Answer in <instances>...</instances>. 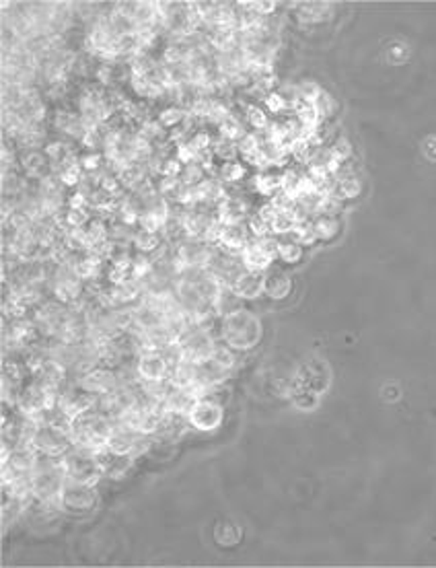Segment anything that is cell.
<instances>
[{
  "label": "cell",
  "instance_id": "obj_21",
  "mask_svg": "<svg viewBox=\"0 0 436 568\" xmlns=\"http://www.w3.org/2000/svg\"><path fill=\"white\" fill-rule=\"evenodd\" d=\"M251 237H249V231L245 228V225H237V227H225L223 228V235H220V241L216 247H220L223 252L231 254V256H241V252L249 245Z\"/></svg>",
  "mask_w": 436,
  "mask_h": 568
},
{
  "label": "cell",
  "instance_id": "obj_48",
  "mask_svg": "<svg viewBox=\"0 0 436 568\" xmlns=\"http://www.w3.org/2000/svg\"><path fill=\"white\" fill-rule=\"evenodd\" d=\"M237 148H239V159H245V157L253 155L256 150L262 148V134L249 130L241 141L237 142Z\"/></svg>",
  "mask_w": 436,
  "mask_h": 568
},
{
  "label": "cell",
  "instance_id": "obj_8",
  "mask_svg": "<svg viewBox=\"0 0 436 568\" xmlns=\"http://www.w3.org/2000/svg\"><path fill=\"white\" fill-rule=\"evenodd\" d=\"M35 451L44 457H54L60 459L72 449V441L66 432L58 430L52 425H39L35 428V432L31 434L29 443Z\"/></svg>",
  "mask_w": 436,
  "mask_h": 568
},
{
  "label": "cell",
  "instance_id": "obj_50",
  "mask_svg": "<svg viewBox=\"0 0 436 568\" xmlns=\"http://www.w3.org/2000/svg\"><path fill=\"white\" fill-rule=\"evenodd\" d=\"M208 177V173L204 169V165L198 161V163H190L183 167V173H181V181L183 186H198L200 181H204Z\"/></svg>",
  "mask_w": 436,
  "mask_h": 568
},
{
  "label": "cell",
  "instance_id": "obj_53",
  "mask_svg": "<svg viewBox=\"0 0 436 568\" xmlns=\"http://www.w3.org/2000/svg\"><path fill=\"white\" fill-rule=\"evenodd\" d=\"M66 208H88L87 192L81 190V188L70 190V192H68V198H66Z\"/></svg>",
  "mask_w": 436,
  "mask_h": 568
},
{
  "label": "cell",
  "instance_id": "obj_1",
  "mask_svg": "<svg viewBox=\"0 0 436 568\" xmlns=\"http://www.w3.org/2000/svg\"><path fill=\"white\" fill-rule=\"evenodd\" d=\"M216 336L223 344L233 348L234 352L245 354L256 350L263 340V323L260 315L251 311L249 307H241L227 317L216 319L214 323Z\"/></svg>",
  "mask_w": 436,
  "mask_h": 568
},
{
  "label": "cell",
  "instance_id": "obj_12",
  "mask_svg": "<svg viewBox=\"0 0 436 568\" xmlns=\"http://www.w3.org/2000/svg\"><path fill=\"white\" fill-rule=\"evenodd\" d=\"M263 284H265V274L262 272H249V270H241L234 280L231 283L233 292L243 301V303H251L263 297Z\"/></svg>",
  "mask_w": 436,
  "mask_h": 568
},
{
  "label": "cell",
  "instance_id": "obj_23",
  "mask_svg": "<svg viewBox=\"0 0 436 568\" xmlns=\"http://www.w3.org/2000/svg\"><path fill=\"white\" fill-rule=\"evenodd\" d=\"M116 173L126 192H136V190L145 183L146 179H150V175H148V171H146V167L143 163H130V165H124V167H119Z\"/></svg>",
  "mask_w": 436,
  "mask_h": 568
},
{
  "label": "cell",
  "instance_id": "obj_11",
  "mask_svg": "<svg viewBox=\"0 0 436 568\" xmlns=\"http://www.w3.org/2000/svg\"><path fill=\"white\" fill-rule=\"evenodd\" d=\"M256 210V206L241 194H237L231 190V196L220 202L216 206V219L225 225V227H237V225H245V221L249 219V214Z\"/></svg>",
  "mask_w": 436,
  "mask_h": 568
},
{
  "label": "cell",
  "instance_id": "obj_20",
  "mask_svg": "<svg viewBox=\"0 0 436 568\" xmlns=\"http://www.w3.org/2000/svg\"><path fill=\"white\" fill-rule=\"evenodd\" d=\"M336 192L344 202L358 200L364 192V181L360 179V175L356 171L350 167V163H346L344 171L336 177Z\"/></svg>",
  "mask_w": 436,
  "mask_h": 568
},
{
  "label": "cell",
  "instance_id": "obj_2",
  "mask_svg": "<svg viewBox=\"0 0 436 568\" xmlns=\"http://www.w3.org/2000/svg\"><path fill=\"white\" fill-rule=\"evenodd\" d=\"M64 484H66V474H64V467H62L60 459L39 455L35 467L31 470L29 474L33 505L58 509V498Z\"/></svg>",
  "mask_w": 436,
  "mask_h": 568
},
{
  "label": "cell",
  "instance_id": "obj_6",
  "mask_svg": "<svg viewBox=\"0 0 436 568\" xmlns=\"http://www.w3.org/2000/svg\"><path fill=\"white\" fill-rule=\"evenodd\" d=\"M48 126H50V132L52 136L62 138V141L70 142V144H77L85 138L88 128L87 122L81 117V114L77 110H72L70 103H64V105H54L52 108V114L48 120Z\"/></svg>",
  "mask_w": 436,
  "mask_h": 568
},
{
  "label": "cell",
  "instance_id": "obj_40",
  "mask_svg": "<svg viewBox=\"0 0 436 568\" xmlns=\"http://www.w3.org/2000/svg\"><path fill=\"white\" fill-rule=\"evenodd\" d=\"M291 239H294L300 247H313L319 239H317V233L313 227V219L311 221H303V223H296V227L292 231Z\"/></svg>",
  "mask_w": 436,
  "mask_h": 568
},
{
  "label": "cell",
  "instance_id": "obj_51",
  "mask_svg": "<svg viewBox=\"0 0 436 568\" xmlns=\"http://www.w3.org/2000/svg\"><path fill=\"white\" fill-rule=\"evenodd\" d=\"M298 91H300V99H303V101L315 103L325 89H323L317 81H313V79H305V81L298 83Z\"/></svg>",
  "mask_w": 436,
  "mask_h": 568
},
{
  "label": "cell",
  "instance_id": "obj_55",
  "mask_svg": "<svg viewBox=\"0 0 436 568\" xmlns=\"http://www.w3.org/2000/svg\"><path fill=\"white\" fill-rule=\"evenodd\" d=\"M276 212H278V210L274 208V204H272L270 200H263L262 204L256 206V214H260L265 223H272V219L276 217Z\"/></svg>",
  "mask_w": 436,
  "mask_h": 568
},
{
  "label": "cell",
  "instance_id": "obj_24",
  "mask_svg": "<svg viewBox=\"0 0 436 568\" xmlns=\"http://www.w3.org/2000/svg\"><path fill=\"white\" fill-rule=\"evenodd\" d=\"M241 307H245V305H243V301L234 295L231 286H223V290L216 295V299H214V303H212V311L216 315V319L227 317V315H231V313L237 311V309H241Z\"/></svg>",
  "mask_w": 436,
  "mask_h": 568
},
{
  "label": "cell",
  "instance_id": "obj_36",
  "mask_svg": "<svg viewBox=\"0 0 436 568\" xmlns=\"http://www.w3.org/2000/svg\"><path fill=\"white\" fill-rule=\"evenodd\" d=\"M262 103L263 108H265V112L272 115V117H284V115L291 114V105H289V101L284 99V95L278 89L272 91V93H267L262 99Z\"/></svg>",
  "mask_w": 436,
  "mask_h": 568
},
{
  "label": "cell",
  "instance_id": "obj_9",
  "mask_svg": "<svg viewBox=\"0 0 436 568\" xmlns=\"http://www.w3.org/2000/svg\"><path fill=\"white\" fill-rule=\"evenodd\" d=\"M171 370L173 363L163 350H145L136 356V373L145 383H167Z\"/></svg>",
  "mask_w": 436,
  "mask_h": 568
},
{
  "label": "cell",
  "instance_id": "obj_33",
  "mask_svg": "<svg viewBox=\"0 0 436 568\" xmlns=\"http://www.w3.org/2000/svg\"><path fill=\"white\" fill-rule=\"evenodd\" d=\"M136 134H140L143 138H146V141H150L152 144H157V142H163V141H169V130H165L163 126H161V122L154 117V115H150V117H146V120H143L136 128Z\"/></svg>",
  "mask_w": 436,
  "mask_h": 568
},
{
  "label": "cell",
  "instance_id": "obj_54",
  "mask_svg": "<svg viewBox=\"0 0 436 568\" xmlns=\"http://www.w3.org/2000/svg\"><path fill=\"white\" fill-rule=\"evenodd\" d=\"M183 163H179L177 159H175V155H171V157H167L165 159V165H163V175H169V177H181V173H183Z\"/></svg>",
  "mask_w": 436,
  "mask_h": 568
},
{
  "label": "cell",
  "instance_id": "obj_22",
  "mask_svg": "<svg viewBox=\"0 0 436 568\" xmlns=\"http://www.w3.org/2000/svg\"><path fill=\"white\" fill-rule=\"evenodd\" d=\"M239 114H241L243 122H245V126H247L251 132H260V134H262V132L267 130V126L272 124V117H270V114L265 112V108L260 105V103H253V101H245V103H241Z\"/></svg>",
  "mask_w": 436,
  "mask_h": 568
},
{
  "label": "cell",
  "instance_id": "obj_32",
  "mask_svg": "<svg viewBox=\"0 0 436 568\" xmlns=\"http://www.w3.org/2000/svg\"><path fill=\"white\" fill-rule=\"evenodd\" d=\"M305 257V247H300L291 237H278V259L284 266H296Z\"/></svg>",
  "mask_w": 436,
  "mask_h": 568
},
{
  "label": "cell",
  "instance_id": "obj_5",
  "mask_svg": "<svg viewBox=\"0 0 436 568\" xmlns=\"http://www.w3.org/2000/svg\"><path fill=\"white\" fill-rule=\"evenodd\" d=\"M225 404L216 398V394L196 398L192 408L185 414V422L194 432H216L225 422Z\"/></svg>",
  "mask_w": 436,
  "mask_h": 568
},
{
  "label": "cell",
  "instance_id": "obj_41",
  "mask_svg": "<svg viewBox=\"0 0 436 568\" xmlns=\"http://www.w3.org/2000/svg\"><path fill=\"white\" fill-rule=\"evenodd\" d=\"M212 155L218 163H227V161H234L239 159V148H237V142L225 141L216 134V141L212 146Z\"/></svg>",
  "mask_w": 436,
  "mask_h": 568
},
{
  "label": "cell",
  "instance_id": "obj_34",
  "mask_svg": "<svg viewBox=\"0 0 436 568\" xmlns=\"http://www.w3.org/2000/svg\"><path fill=\"white\" fill-rule=\"evenodd\" d=\"M294 227H296V219L292 214V208L291 210H278L270 223V231L274 237H291Z\"/></svg>",
  "mask_w": 436,
  "mask_h": 568
},
{
  "label": "cell",
  "instance_id": "obj_16",
  "mask_svg": "<svg viewBox=\"0 0 436 568\" xmlns=\"http://www.w3.org/2000/svg\"><path fill=\"white\" fill-rule=\"evenodd\" d=\"M291 8L296 13V19L305 25L325 23L333 15L331 2H292Z\"/></svg>",
  "mask_w": 436,
  "mask_h": 568
},
{
  "label": "cell",
  "instance_id": "obj_35",
  "mask_svg": "<svg viewBox=\"0 0 436 568\" xmlns=\"http://www.w3.org/2000/svg\"><path fill=\"white\" fill-rule=\"evenodd\" d=\"M291 404L300 410V412H311L319 406V394L313 392V389H307V387H300V389H292L291 394Z\"/></svg>",
  "mask_w": 436,
  "mask_h": 568
},
{
  "label": "cell",
  "instance_id": "obj_26",
  "mask_svg": "<svg viewBox=\"0 0 436 568\" xmlns=\"http://www.w3.org/2000/svg\"><path fill=\"white\" fill-rule=\"evenodd\" d=\"M187 115H190V112L187 110H183V108H179V105H175V103H165V105H159L157 108V112H154V117L161 122V126L165 128V130H173V128H177V126H181L185 120H187Z\"/></svg>",
  "mask_w": 436,
  "mask_h": 568
},
{
  "label": "cell",
  "instance_id": "obj_27",
  "mask_svg": "<svg viewBox=\"0 0 436 568\" xmlns=\"http://www.w3.org/2000/svg\"><path fill=\"white\" fill-rule=\"evenodd\" d=\"M249 167L241 161V159H234V161H227V163H220L218 167V179L227 186H234V183H241L245 179H249Z\"/></svg>",
  "mask_w": 436,
  "mask_h": 568
},
{
  "label": "cell",
  "instance_id": "obj_28",
  "mask_svg": "<svg viewBox=\"0 0 436 568\" xmlns=\"http://www.w3.org/2000/svg\"><path fill=\"white\" fill-rule=\"evenodd\" d=\"M74 148H79V146L62 141V138H56V136H52L50 141L46 142V146H44L41 150L46 153V157H48V161H50V165H52V171H54L56 167L62 165V161H64Z\"/></svg>",
  "mask_w": 436,
  "mask_h": 568
},
{
  "label": "cell",
  "instance_id": "obj_4",
  "mask_svg": "<svg viewBox=\"0 0 436 568\" xmlns=\"http://www.w3.org/2000/svg\"><path fill=\"white\" fill-rule=\"evenodd\" d=\"M218 344L214 325H190L177 342V361L185 359L192 363L208 361Z\"/></svg>",
  "mask_w": 436,
  "mask_h": 568
},
{
  "label": "cell",
  "instance_id": "obj_25",
  "mask_svg": "<svg viewBox=\"0 0 436 568\" xmlns=\"http://www.w3.org/2000/svg\"><path fill=\"white\" fill-rule=\"evenodd\" d=\"M313 227H315L317 239L321 243H329L340 235L342 223H340V217H336V214H317L313 219Z\"/></svg>",
  "mask_w": 436,
  "mask_h": 568
},
{
  "label": "cell",
  "instance_id": "obj_49",
  "mask_svg": "<svg viewBox=\"0 0 436 568\" xmlns=\"http://www.w3.org/2000/svg\"><path fill=\"white\" fill-rule=\"evenodd\" d=\"M245 228L249 231V237H251V239H262V237L272 235L270 223H265L260 214H256V210H253V212L249 214V219L245 221Z\"/></svg>",
  "mask_w": 436,
  "mask_h": 568
},
{
  "label": "cell",
  "instance_id": "obj_19",
  "mask_svg": "<svg viewBox=\"0 0 436 568\" xmlns=\"http://www.w3.org/2000/svg\"><path fill=\"white\" fill-rule=\"evenodd\" d=\"M239 259H241V266L245 270H249V272H262V274H265L276 264V259L270 256L256 239L249 241V245L241 252Z\"/></svg>",
  "mask_w": 436,
  "mask_h": 568
},
{
  "label": "cell",
  "instance_id": "obj_52",
  "mask_svg": "<svg viewBox=\"0 0 436 568\" xmlns=\"http://www.w3.org/2000/svg\"><path fill=\"white\" fill-rule=\"evenodd\" d=\"M175 159L179 161V163H183V165H190V163H198V161H202V157L192 148V144H190V141L185 142H179V144H175Z\"/></svg>",
  "mask_w": 436,
  "mask_h": 568
},
{
  "label": "cell",
  "instance_id": "obj_47",
  "mask_svg": "<svg viewBox=\"0 0 436 568\" xmlns=\"http://www.w3.org/2000/svg\"><path fill=\"white\" fill-rule=\"evenodd\" d=\"M181 188H183L181 177L161 175V177L157 179V190H159V194H161V196H165V198L169 200V202H173L175 196H177V192H179Z\"/></svg>",
  "mask_w": 436,
  "mask_h": 568
},
{
  "label": "cell",
  "instance_id": "obj_7",
  "mask_svg": "<svg viewBox=\"0 0 436 568\" xmlns=\"http://www.w3.org/2000/svg\"><path fill=\"white\" fill-rule=\"evenodd\" d=\"M97 503H99V490L97 488L66 480L62 492H60L58 509L62 515L83 517V515L95 511Z\"/></svg>",
  "mask_w": 436,
  "mask_h": 568
},
{
  "label": "cell",
  "instance_id": "obj_18",
  "mask_svg": "<svg viewBox=\"0 0 436 568\" xmlns=\"http://www.w3.org/2000/svg\"><path fill=\"white\" fill-rule=\"evenodd\" d=\"M105 268H107V262L99 256V254H81L79 259H77V264L72 266L74 274L85 284L103 280Z\"/></svg>",
  "mask_w": 436,
  "mask_h": 568
},
{
  "label": "cell",
  "instance_id": "obj_17",
  "mask_svg": "<svg viewBox=\"0 0 436 568\" xmlns=\"http://www.w3.org/2000/svg\"><path fill=\"white\" fill-rule=\"evenodd\" d=\"M249 188L256 196L263 200L274 198L282 190V173L276 169L258 171L249 177Z\"/></svg>",
  "mask_w": 436,
  "mask_h": 568
},
{
  "label": "cell",
  "instance_id": "obj_56",
  "mask_svg": "<svg viewBox=\"0 0 436 568\" xmlns=\"http://www.w3.org/2000/svg\"><path fill=\"white\" fill-rule=\"evenodd\" d=\"M426 153H428L430 159H436V138H430L426 142Z\"/></svg>",
  "mask_w": 436,
  "mask_h": 568
},
{
  "label": "cell",
  "instance_id": "obj_31",
  "mask_svg": "<svg viewBox=\"0 0 436 568\" xmlns=\"http://www.w3.org/2000/svg\"><path fill=\"white\" fill-rule=\"evenodd\" d=\"M247 132H249V128L245 126V122H243V117H241L239 112H234L229 120H225V122L216 128V134H218L220 138L231 142H239Z\"/></svg>",
  "mask_w": 436,
  "mask_h": 568
},
{
  "label": "cell",
  "instance_id": "obj_42",
  "mask_svg": "<svg viewBox=\"0 0 436 568\" xmlns=\"http://www.w3.org/2000/svg\"><path fill=\"white\" fill-rule=\"evenodd\" d=\"M315 105H317V112H319L321 120H323L325 124L331 122V120L336 117V114H338V110H340L338 99H336L329 91H323V93H321V97L315 101Z\"/></svg>",
  "mask_w": 436,
  "mask_h": 568
},
{
  "label": "cell",
  "instance_id": "obj_3",
  "mask_svg": "<svg viewBox=\"0 0 436 568\" xmlns=\"http://www.w3.org/2000/svg\"><path fill=\"white\" fill-rule=\"evenodd\" d=\"M60 463L64 467L68 482L99 488V484L105 480V472H103L99 457L91 455L88 451H83L79 447H72L64 457H60Z\"/></svg>",
  "mask_w": 436,
  "mask_h": 568
},
{
  "label": "cell",
  "instance_id": "obj_37",
  "mask_svg": "<svg viewBox=\"0 0 436 568\" xmlns=\"http://www.w3.org/2000/svg\"><path fill=\"white\" fill-rule=\"evenodd\" d=\"M23 385L15 383L13 379H8L6 375H2V383H0V398H2V408L6 410H15L17 401L21 398Z\"/></svg>",
  "mask_w": 436,
  "mask_h": 568
},
{
  "label": "cell",
  "instance_id": "obj_13",
  "mask_svg": "<svg viewBox=\"0 0 436 568\" xmlns=\"http://www.w3.org/2000/svg\"><path fill=\"white\" fill-rule=\"evenodd\" d=\"M196 188V196H198V204L200 208H210V210H216V206L220 202L231 196V188L227 183H223L218 177L214 175H208L204 181H200Z\"/></svg>",
  "mask_w": 436,
  "mask_h": 568
},
{
  "label": "cell",
  "instance_id": "obj_30",
  "mask_svg": "<svg viewBox=\"0 0 436 568\" xmlns=\"http://www.w3.org/2000/svg\"><path fill=\"white\" fill-rule=\"evenodd\" d=\"M291 114L305 126V128H319L325 122L321 120L319 112H317V105L315 103H309V101H296L292 105Z\"/></svg>",
  "mask_w": 436,
  "mask_h": 568
},
{
  "label": "cell",
  "instance_id": "obj_10",
  "mask_svg": "<svg viewBox=\"0 0 436 568\" xmlns=\"http://www.w3.org/2000/svg\"><path fill=\"white\" fill-rule=\"evenodd\" d=\"M74 383L87 392L91 396H103V394H112L119 387L117 383L116 369H110V367H103V365H97L95 369L83 373L81 377L74 379Z\"/></svg>",
  "mask_w": 436,
  "mask_h": 568
},
{
  "label": "cell",
  "instance_id": "obj_46",
  "mask_svg": "<svg viewBox=\"0 0 436 568\" xmlns=\"http://www.w3.org/2000/svg\"><path fill=\"white\" fill-rule=\"evenodd\" d=\"M152 268H154V259H152V256H146V254L134 252L132 272H130L132 278H136V280H146L148 274L152 272Z\"/></svg>",
  "mask_w": 436,
  "mask_h": 568
},
{
  "label": "cell",
  "instance_id": "obj_14",
  "mask_svg": "<svg viewBox=\"0 0 436 568\" xmlns=\"http://www.w3.org/2000/svg\"><path fill=\"white\" fill-rule=\"evenodd\" d=\"M294 278L289 274V270L282 268H270L265 272V284H263V297L270 301H286L292 295Z\"/></svg>",
  "mask_w": 436,
  "mask_h": 568
},
{
  "label": "cell",
  "instance_id": "obj_15",
  "mask_svg": "<svg viewBox=\"0 0 436 568\" xmlns=\"http://www.w3.org/2000/svg\"><path fill=\"white\" fill-rule=\"evenodd\" d=\"M19 171L29 179L31 183H37L46 175L52 173V165L41 148L37 150H21L19 153Z\"/></svg>",
  "mask_w": 436,
  "mask_h": 568
},
{
  "label": "cell",
  "instance_id": "obj_44",
  "mask_svg": "<svg viewBox=\"0 0 436 568\" xmlns=\"http://www.w3.org/2000/svg\"><path fill=\"white\" fill-rule=\"evenodd\" d=\"M79 163H81V167H83L85 173H97V171H101L107 165V159H105V155L101 150H95V153L81 150Z\"/></svg>",
  "mask_w": 436,
  "mask_h": 568
},
{
  "label": "cell",
  "instance_id": "obj_39",
  "mask_svg": "<svg viewBox=\"0 0 436 568\" xmlns=\"http://www.w3.org/2000/svg\"><path fill=\"white\" fill-rule=\"evenodd\" d=\"M214 141H216V134H212V130H210L208 126H202V128H198V130L192 134L190 144H192V148H194L200 157H204V155L212 153Z\"/></svg>",
  "mask_w": 436,
  "mask_h": 568
},
{
  "label": "cell",
  "instance_id": "obj_45",
  "mask_svg": "<svg viewBox=\"0 0 436 568\" xmlns=\"http://www.w3.org/2000/svg\"><path fill=\"white\" fill-rule=\"evenodd\" d=\"M327 146L342 163H350L352 157H354V144L350 142L348 136H333Z\"/></svg>",
  "mask_w": 436,
  "mask_h": 568
},
{
  "label": "cell",
  "instance_id": "obj_43",
  "mask_svg": "<svg viewBox=\"0 0 436 568\" xmlns=\"http://www.w3.org/2000/svg\"><path fill=\"white\" fill-rule=\"evenodd\" d=\"M95 214L88 208H66L64 210V223L68 228H85Z\"/></svg>",
  "mask_w": 436,
  "mask_h": 568
},
{
  "label": "cell",
  "instance_id": "obj_38",
  "mask_svg": "<svg viewBox=\"0 0 436 568\" xmlns=\"http://www.w3.org/2000/svg\"><path fill=\"white\" fill-rule=\"evenodd\" d=\"M210 359H212L214 363H218L223 369L231 370V373L239 367V352H234L233 348H229L227 344H223L220 340L216 344V348H214V352H212Z\"/></svg>",
  "mask_w": 436,
  "mask_h": 568
},
{
  "label": "cell",
  "instance_id": "obj_29",
  "mask_svg": "<svg viewBox=\"0 0 436 568\" xmlns=\"http://www.w3.org/2000/svg\"><path fill=\"white\" fill-rule=\"evenodd\" d=\"M165 243V237L161 233H146V231H136L134 239H132V250L138 254H146L152 256L157 254V250Z\"/></svg>",
  "mask_w": 436,
  "mask_h": 568
}]
</instances>
